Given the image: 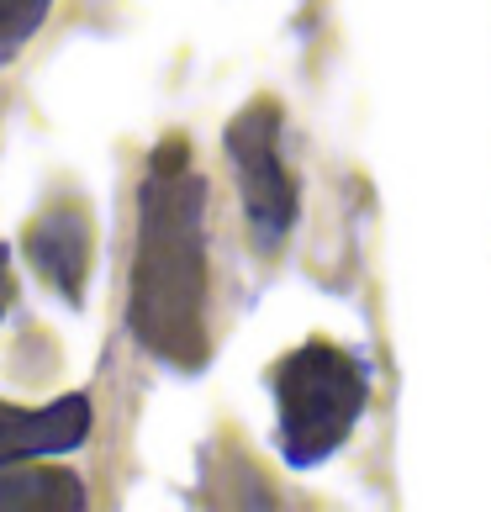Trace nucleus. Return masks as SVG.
Returning a JSON list of instances; mask_svg holds the SVG:
<instances>
[{
    "label": "nucleus",
    "mask_w": 491,
    "mask_h": 512,
    "mask_svg": "<svg viewBox=\"0 0 491 512\" xmlns=\"http://www.w3.org/2000/svg\"><path fill=\"white\" fill-rule=\"evenodd\" d=\"M127 328L164 365H206V180L180 138L154 154L138 191Z\"/></svg>",
    "instance_id": "obj_1"
},
{
    "label": "nucleus",
    "mask_w": 491,
    "mask_h": 512,
    "mask_svg": "<svg viewBox=\"0 0 491 512\" xmlns=\"http://www.w3.org/2000/svg\"><path fill=\"white\" fill-rule=\"evenodd\" d=\"M275 386V428L280 454L296 470L323 465L328 454L354 433L365 417V370L349 349L312 338L296 354H286L270 375Z\"/></svg>",
    "instance_id": "obj_2"
},
{
    "label": "nucleus",
    "mask_w": 491,
    "mask_h": 512,
    "mask_svg": "<svg viewBox=\"0 0 491 512\" xmlns=\"http://www.w3.org/2000/svg\"><path fill=\"white\" fill-rule=\"evenodd\" d=\"M228 164L243 191V212H249V233L259 254H275L296 222V180L286 159H280V106L254 101L228 122Z\"/></svg>",
    "instance_id": "obj_3"
},
{
    "label": "nucleus",
    "mask_w": 491,
    "mask_h": 512,
    "mask_svg": "<svg viewBox=\"0 0 491 512\" xmlns=\"http://www.w3.org/2000/svg\"><path fill=\"white\" fill-rule=\"evenodd\" d=\"M90 439V396L69 391L48 407L0 402V465H27L43 454H69Z\"/></svg>",
    "instance_id": "obj_4"
},
{
    "label": "nucleus",
    "mask_w": 491,
    "mask_h": 512,
    "mask_svg": "<svg viewBox=\"0 0 491 512\" xmlns=\"http://www.w3.org/2000/svg\"><path fill=\"white\" fill-rule=\"evenodd\" d=\"M27 259L69 307H80L85 280H90V212L74 201H53L27 227Z\"/></svg>",
    "instance_id": "obj_5"
},
{
    "label": "nucleus",
    "mask_w": 491,
    "mask_h": 512,
    "mask_svg": "<svg viewBox=\"0 0 491 512\" xmlns=\"http://www.w3.org/2000/svg\"><path fill=\"white\" fill-rule=\"evenodd\" d=\"M0 507H85V486L64 470L0 465Z\"/></svg>",
    "instance_id": "obj_6"
},
{
    "label": "nucleus",
    "mask_w": 491,
    "mask_h": 512,
    "mask_svg": "<svg viewBox=\"0 0 491 512\" xmlns=\"http://www.w3.org/2000/svg\"><path fill=\"white\" fill-rule=\"evenodd\" d=\"M53 0H0V64H11V53L43 27Z\"/></svg>",
    "instance_id": "obj_7"
},
{
    "label": "nucleus",
    "mask_w": 491,
    "mask_h": 512,
    "mask_svg": "<svg viewBox=\"0 0 491 512\" xmlns=\"http://www.w3.org/2000/svg\"><path fill=\"white\" fill-rule=\"evenodd\" d=\"M6 301H11V254L0 249V317H6Z\"/></svg>",
    "instance_id": "obj_8"
}]
</instances>
